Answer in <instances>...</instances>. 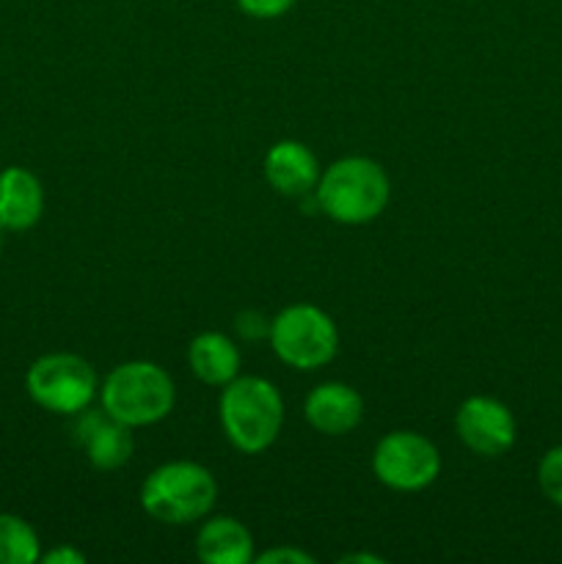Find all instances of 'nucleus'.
Returning <instances> with one entry per match:
<instances>
[{"mask_svg":"<svg viewBox=\"0 0 562 564\" xmlns=\"http://www.w3.org/2000/svg\"><path fill=\"white\" fill-rule=\"evenodd\" d=\"M339 562L342 564H356V562H361V564H383V560H380V556H375V554H347V556H342Z\"/></svg>","mask_w":562,"mask_h":564,"instance_id":"obj_20","label":"nucleus"},{"mask_svg":"<svg viewBox=\"0 0 562 564\" xmlns=\"http://www.w3.org/2000/svg\"><path fill=\"white\" fill-rule=\"evenodd\" d=\"M44 213V187L33 171L9 165L0 171V226L6 231H28Z\"/></svg>","mask_w":562,"mask_h":564,"instance_id":"obj_12","label":"nucleus"},{"mask_svg":"<svg viewBox=\"0 0 562 564\" xmlns=\"http://www.w3.org/2000/svg\"><path fill=\"white\" fill-rule=\"evenodd\" d=\"M196 556L204 564L253 562V538L237 518L215 516L198 527Z\"/></svg>","mask_w":562,"mask_h":564,"instance_id":"obj_13","label":"nucleus"},{"mask_svg":"<svg viewBox=\"0 0 562 564\" xmlns=\"http://www.w3.org/2000/svg\"><path fill=\"white\" fill-rule=\"evenodd\" d=\"M42 556L36 529L20 516L0 512V564H33Z\"/></svg>","mask_w":562,"mask_h":564,"instance_id":"obj_15","label":"nucleus"},{"mask_svg":"<svg viewBox=\"0 0 562 564\" xmlns=\"http://www.w3.org/2000/svg\"><path fill=\"white\" fill-rule=\"evenodd\" d=\"M28 397L55 416H77L99 391L91 364L75 352H47L28 367Z\"/></svg>","mask_w":562,"mask_h":564,"instance_id":"obj_6","label":"nucleus"},{"mask_svg":"<svg viewBox=\"0 0 562 564\" xmlns=\"http://www.w3.org/2000/svg\"><path fill=\"white\" fill-rule=\"evenodd\" d=\"M320 209L345 226H364L389 207L391 182L383 165L369 158H342L320 174L314 187Z\"/></svg>","mask_w":562,"mask_h":564,"instance_id":"obj_2","label":"nucleus"},{"mask_svg":"<svg viewBox=\"0 0 562 564\" xmlns=\"http://www.w3.org/2000/svg\"><path fill=\"white\" fill-rule=\"evenodd\" d=\"M218 499V482L202 463L171 460L154 468L141 485V507L165 527L204 521Z\"/></svg>","mask_w":562,"mask_h":564,"instance_id":"obj_3","label":"nucleus"},{"mask_svg":"<svg viewBox=\"0 0 562 564\" xmlns=\"http://www.w3.org/2000/svg\"><path fill=\"white\" fill-rule=\"evenodd\" d=\"M77 444L86 449L88 463L99 471H116L132 457V427L116 422L105 411H80L77 413Z\"/></svg>","mask_w":562,"mask_h":564,"instance_id":"obj_10","label":"nucleus"},{"mask_svg":"<svg viewBox=\"0 0 562 564\" xmlns=\"http://www.w3.org/2000/svg\"><path fill=\"white\" fill-rule=\"evenodd\" d=\"M99 402L108 416L127 427H149L174 411L176 389L171 375L154 361H127L108 372L99 386Z\"/></svg>","mask_w":562,"mask_h":564,"instance_id":"obj_4","label":"nucleus"},{"mask_svg":"<svg viewBox=\"0 0 562 564\" xmlns=\"http://www.w3.org/2000/svg\"><path fill=\"white\" fill-rule=\"evenodd\" d=\"M270 347L292 369L314 372L334 361L339 330L331 314L314 303H292L270 319Z\"/></svg>","mask_w":562,"mask_h":564,"instance_id":"obj_5","label":"nucleus"},{"mask_svg":"<svg viewBox=\"0 0 562 564\" xmlns=\"http://www.w3.org/2000/svg\"><path fill=\"white\" fill-rule=\"evenodd\" d=\"M3 231H6V229H3V226H0V246H3Z\"/></svg>","mask_w":562,"mask_h":564,"instance_id":"obj_21","label":"nucleus"},{"mask_svg":"<svg viewBox=\"0 0 562 564\" xmlns=\"http://www.w3.org/2000/svg\"><path fill=\"white\" fill-rule=\"evenodd\" d=\"M538 485L545 499L562 510V446H554V449L540 457Z\"/></svg>","mask_w":562,"mask_h":564,"instance_id":"obj_16","label":"nucleus"},{"mask_svg":"<svg viewBox=\"0 0 562 564\" xmlns=\"http://www.w3.org/2000/svg\"><path fill=\"white\" fill-rule=\"evenodd\" d=\"M259 564H314V556L292 545H281V549H268L264 554L257 556Z\"/></svg>","mask_w":562,"mask_h":564,"instance_id":"obj_18","label":"nucleus"},{"mask_svg":"<svg viewBox=\"0 0 562 564\" xmlns=\"http://www.w3.org/2000/svg\"><path fill=\"white\" fill-rule=\"evenodd\" d=\"M295 3L298 0H237L242 14L253 17V20H279Z\"/></svg>","mask_w":562,"mask_h":564,"instance_id":"obj_17","label":"nucleus"},{"mask_svg":"<svg viewBox=\"0 0 562 564\" xmlns=\"http://www.w3.org/2000/svg\"><path fill=\"white\" fill-rule=\"evenodd\" d=\"M303 416L317 433L339 438L353 433L364 419V400L353 386L328 380V383L314 386L303 402Z\"/></svg>","mask_w":562,"mask_h":564,"instance_id":"obj_9","label":"nucleus"},{"mask_svg":"<svg viewBox=\"0 0 562 564\" xmlns=\"http://www.w3.org/2000/svg\"><path fill=\"white\" fill-rule=\"evenodd\" d=\"M457 438L479 457H501L516 444V416L496 397L474 394L461 402L455 413Z\"/></svg>","mask_w":562,"mask_h":564,"instance_id":"obj_8","label":"nucleus"},{"mask_svg":"<svg viewBox=\"0 0 562 564\" xmlns=\"http://www.w3.org/2000/svg\"><path fill=\"white\" fill-rule=\"evenodd\" d=\"M320 163L312 149L301 141H279L264 154V180L279 196L303 198L320 182Z\"/></svg>","mask_w":562,"mask_h":564,"instance_id":"obj_11","label":"nucleus"},{"mask_svg":"<svg viewBox=\"0 0 562 564\" xmlns=\"http://www.w3.org/2000/svg\"><path fill=\"white\" fill-rule=\"evenodd\" d=\"M187 367L202 383L224 389L240 375V350L226 334L204 330L187 345Z\"/></svg>","mask_w":562,"mask_h":564,"instance_id":"obj_14","label":"nucleus"},{"mask_svg":"<svg viewBox=\"0 0 562 564\" xmlns=\"http://www.w3.org/2000/svg\"><path fill=\"white\" fill-rule=\"evenodd\" d=\"M372 471L386 488L397 494H417L439 479L441 452L428 435L413 433V430H395L375 446Z\"/></svg>","mask_w":562,"mask_h":564,"instance_id":"obj_7","label":"nucleus"},{"mask_svg":"<svg viewBox=\"0 0 562 564\" xmlns=\"http://www.w3.org/2000/svg\"><path fill=\"white\" fill-rule=\"evenodd\" d=\"M218 416L235 449L242 455H259L279 438L284 424V400L270 380L237 375L220 391Z\"/></svg>","mask_w":562,"mask_h":564,"instance_id":"obj_1","label":"nucleus"},{"mask_svg":"<svg viewBox=\"0 0 562 564\" xmlns=\"http://www.w3.org/2000/svg\"><path fill=\"white\" fill-rule=\"evenodd\" d=\"M39 560L44 564H86V554L72 549V545H61V549H53L47 551V554H42Z\"/></svg>","mask_w":562,"mask_h":564,"instance_id":"obj_19","label":"nucleus"}]
</instances>
